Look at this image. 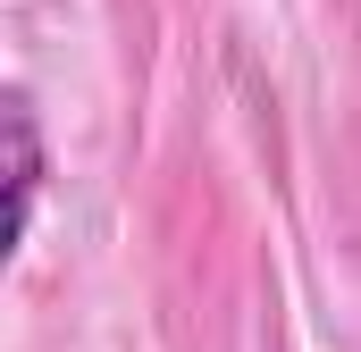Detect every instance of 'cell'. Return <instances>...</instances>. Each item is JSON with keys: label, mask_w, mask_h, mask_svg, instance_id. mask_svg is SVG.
<instances>
[{"label": "cell", "mask_w": 361, "mask_h": 352, "mask_svg": "<svg viewBox=\"0 0 361 352\" xmlns=\"http://www.w3.org/2000/svg\"><path fill=\"white\" fill-rule=\"evenodd\" d=\"M8 151H17V176H8V193H17V244L34 235V201H42V126H34V101L25 92H8Z\"/></svg>", "instance_id": "cell-1"}]
</instances>
